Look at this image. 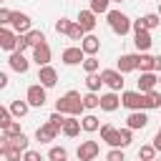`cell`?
Segmentation results:
<instances>
[{"mask_svg":"<svg viewBox=\"0 0 161 161\" xmlns=\"http://www.w3.org/2000/svg\"><path fill=\"white\" fill-rule=\"evenodd\" d=\"M55 111H60V113H65V116H80V113L86 111L83 96H80L78 91H68L63 98L55 101Z\"/></svg>","mask_w":161,"mask_h":161,"instance_id":"1","label":"cell"},{"mask_svg":"<svg viewBox=\"0 0 161 161\" xmlns=\"http://www.w3.org/2000/svg\"><path fill=\"white\" fill-rule=\"evenodd\" d=\"M106 18H108V28H111L116 35H126V33L133 30V20H131L126 13H121V10H108Z\"/></svg>","mask_w":161,"mask_h":161,"instance_id":"2","label":"cell"},{"mask_svg":"<svg viewBox=\"0 0 161 161\" xmlns=\"http://www.w3.org/2000/svg\"><path fill=\"white\" fill-rule=\"evenodd\" d=\"M121 106H126L128 111H146V93L136 91H123L121 93Z\"/></svg>","mask_w":161,"mask_h":161,"instance_id":"3","label":"cell"},{"mask_svg":"<svg viewBox=\"0 0 161 161\" xmlns=\"http://www.w3.org/2000/svg\"><path fill=\"white\" fill-rule=\"evenodd\" d=\"M25 101H28V103H30L33 108H43V106H45V101H48L45 86H43V83H33V86H28Z\"/></svg>","mask_w":161,"mask_h":161,"instance_id":"4","label":"cell"},{"mask_svg":"<svg viewBox=\"0 0 161 161\" xmlns=\"http://www.w3.org/2000/svg\"><path fill=\"white\" fill-rule=\"evenodd\" d=\"M98 153H101V146H98V141H80V146L75 148V156H78V161H93Z\"/></svg>","mask_w":161,"mask_h":161,"instance_id":"5","label":"cell"},{"mask_svg":"<svg viewBox=\"0 0 161 161\" xmlns=\"http://www.w3.org/2000/svg\"><path fill=\"white\" fill-rule=\"evenodd\" d=\"M60 60H63L65 65H83V60H86V50H83L80 45H70V48L63 50Z\"/></svg>","mask_w":161,"mask_h":161,"instance_id":"6","label":"cell"},{"mask_svg":"<svg viewBox=\"0 0 161 161\" xmlns=\"http://www.w3.org/2000/svg\"><path fill=\"white\" fill-rule=\"evenodd\" d=\"M101 78H103V83H106L111 91H121V88H123V73H121L118 68H106V70H101Z\"/></svg>","mask_w":161,"mask_h":161,"instance_id":"7","label":"cell"},{"mask_svg":"<svg viewBox=\"0 0 161 161\" xmlns=\"http://www.w3.org/2000/svg\"><path fill=\"white\" fill-rule=\"evenodd\" d=\"M98 131H101V138H103L111 148H121V128H116V126H111V123H103Z\"/></svg>","mask_w":161,"mask_h":161,"instance_id":"8","label":"cell"},{"mask_svg":"<svg viewBox=\"0 0 161 161\" xmlns=\"http://www.w3.org/2000/svg\"><path fill=\"white\" fill-rule=\"evenodd\" d=\"M18 35L20 33H15V30H10V28H0V48L3 50H8V53H13V50H18Z\"/></svg>","mask_w":161,"mask_h":161,"instance_id":"9","label":"cell"},{"mask_svg":"<svg viewBox=\"0 0 161 161\" xmlns=\"http://www.w3.org/2000/svg\"><path fill=\"white\" fill-rule=\"evenodd\" d=\"M58 133H60V128H58V126H53L50 121L35 128V138H38L40 143H50V141H55V138H58Z\"/></svg>","mask_w":161,"mask_h":161,"instance_id":"10","label":"cell"},{"mask_svg":"<svg viewBox=\"0 0 161 161\" xmlns=\"http://www.w3.org/2000/svg\"><path fill=\"white\" fill-rule=\"evenodd\" d=\"M10 25H13V30H15V33L25 35V33L30 30V15H28V13H20V10H15V13H13V20H10Z\"/></svg>","mask_w":161,"mask_h":161,"instance_id":"11","label":"cell"},{"mask_svg":"<svg viewBox=\"0 0 161 161\" xmlns=\"http://www.w3.org/2000/svg\"><path fill=\"white\" fill-rule=\"evenodd\" d=\"M151 43H153V38H151V30H136L133 33V45H136V50L138 53H148V48H151Z\"/></svg>","mask_w":161,"mask_h":161,"instance_id":"12","label":"cell"},{"mask_svg":"<svg viewBox=\"0 0 161 161\" xmlns=\"http://www.w3.org/2000/svg\"><path fill=\"white\" fill-rule=\"evenodd\" d=\"M8 65L15 70V73H28V68H30V60L20 53V50H13L10 53V58H8Z\"/></svg>","mask_w":161,"mask_h":161,"instance_id":"13","label":"cell"},{"mask_svg":"<svg viewBox=\"0 0 161 161\" xmlns=\"http://www.w3.org/2000/svg\"><path fill=\"white\" fill-rule=\"evenodd\" d=\"M121 73H131V70H138V53H123L118 58V65H116Z\"/></svg>","mask_w":161,"mask_h":161,"instance_id":"14","label":"cell"},{"mask_svg":"<svg viewBox=\"0 0 161 161\" xmlns=\"http://www.w3.org/2000/svg\"><path fill=\"white\" fill-rule=\"evenodd\" d=\"M38 80H40L45 88H53V86L58 83V70H55L53 65H40V70H38Z\"/></svg>","mask_w":161,"mask_h":161,"instance_id":"15","label":"cell"},{"mask_svg":"<svg viewBox=\"0 0 161 161\" xmlns=\"http://www.w3.org/2000/svg\"><path fill=\"white\" fill-rule=\"evenodd\" d=\"M156 83H158V75H156V70L141 73V75H138V80H136V86H138V91H141V93H148V91H153V88H156Z\"/></svg>","mask_w":161,"mask_h":161,"instance_id":"16","label":"cell"},{"mask_svg":"<svg viewBox=\"0 0 161 161\" xmlns=\"http://www.w3.org/2000/svg\"><path fill=\"white\" fill-rule=\"evenodd\" d=\"M126 126H128L131 131L146 128V126H148V116H146V111H131L128 118H126Z\"/></svg>","mask_w":161,"mask_h":161,"instance_id":"17","label":"cell"},{"mask_svg":"<svg viewBox=\"0 0 161 161\" xmlns=\"http://www.w3.org/2000/svg\"><path fill=\"white\" fill-rule=\"evenodd\" d=\"M118 106H121V96H118V91H108V93H103V96H101V111L113 113Z\"/></svg>","mask_w":161,"mask_h":161,"instance_id":"18","label":"cell"},{"mask_svg":"<svg viewBox=\"0 0 161 161\" xmlns=\"http://www.w3.org/2000/svg\"><path fill=\"white\" fill-rule=\"evenodd\" d=\"M50 55H53V53H50V45H48V43H40V45L33 48V60L38 63V68H40V65H48V63H50Z\"/></svg>","mask_w":161,"mask_h":161,"instance_id":"19","label":"cell"},{"mask_svg":"<svg viewBox=\"0 0 161 161\" xmlns=\"http://www.w3.org/2000/svg\"><path fill=\"white\" fill-rule=\"evenodd\" d=\"M78 23L83 25V30H86V33H91V30H93V28L98 25V20H96V13H93L91 8H88V10H80V13H78Z\"/></svg>","mask_w":161,"mask_h":161,"instance_id":"20","label":"cell"},{"mask_svg":"<svg viewBox=\"0 0 161 161\" xmlns=\"http://www.w3.org/2000/svg\"><path fill=\"white\" fill-rule=\"evenodd\" d=\"M80 131H83V123L78 121V116H68V118H65V126H63V133H65L68 138H75Z\"/></svg>","mask_w":161,"mask_h":161,"instance_id":"21","label":"cell"},{"mask_svg":"<svg viewBox=\"0 0 161 161\" xmlns=\"http://www.w3.org/2000/svg\"><path fill=\"white\" fill-rule=\"evenodd\" d=\"M80 48L86 50V55H96L98 50H101V38H96V35H86L83 40H80Z\"/></svg>","mask_w":161,"mask_h":161,"instance_id":"22","label":"cell"},{"mask_svg":"<svg viewBox=\"0 0 161 161\" xmlns=\"http://www.w3.org/2000/svg\"><path fill=\"white\" fill-rule=\"evenodd\" d=\"M138 70H141V73L156 70V58L148 55V53H138Z\"/></svg>","mask_w":161,"mask_h":161,"instance_id":"23","label":"cell"},{"mask_svg":"<svg viewBox=\"0 0 161 161\" xmlns=\"http://www.w3.org/2000/svg\"><path fill=\"white\" fill-rule=\"evenodd\" d=\"M8 108L13 111V116H15V118H23V116L30 111V103H28V101H13Z\"/></svg>","mask_w":161,"mask_h":161,"instance_id":"24","label":"cell"},{"mask_svg":"<svg viewBox=\"0 0 161 161\" xmlns=\"http://www.w3.org/2000/svg\"><path fill=\"white\" fill-rule=\"evenodd\" d=\"M80 123H83V131H86V133H93V131H98V128H101V121H98L93 113L83 116V118H80Z\"/></svg>","mask_w":161,"mask_h":161,"instance_id":"25","label":"cell"},{"mask_svg":"<svg viewBox=\"0 0 161 161\" xmlns=\"http://www.w3.org/2000/svg\"><path fill=\"white\" fill-rule=\"evenodd\" d=\"M101 86H106L103 83V78H101V73H88V78H86V88L88 91H93V93H98V88Z\"/></svg>","mask_w":161,"mask_h":161,"instance_id":"26","label":"cell"},{"mask_svg":"<svg viewBox=\"0 0 161 161\" xmlns=\"http://www.w3.org/2000/svg\"><path fill=\"white\" fill-rule=\"evenodd\" d=\"M83 106H86V111L101 108V96H98V93H93V91H88V93L83 96Z\"/></svg>","mask_w":161,"mask_h":161,"instance_id":"27","label":"cell"},{"mask_svg":"<svg viewBox=\"0 0 161 161\" xmlns=\"http://www.w3.org/2000/svg\"><path fill=\"white\" fill-rule=\"evenodd\" d=\"M25 40H28L30 48H35V45L45 43V35H43V30H28V33H25Z\"/></svg>","mask_w":161,"mask_h":161,"instance_id":"28","label":"cell"},{"mask_svg":"<svg viewBox=\"0 0 161 161\" xmlns=\"http://www.w3.org/2000/svg\"><path fill=\"white\" fill-rule=\"evenodd\" d=\"M138 158H141V161H153V158H156V146H153V143L141 146V148H138Z\"/></svg>","mask_w":161,"mask_h":161,"instance_id":"29","label":"cell"},{"mask_svg":"<svg viewBox=\"0 0 161 161\" xmlns=\"http://www.w3.org/2000/svg\"><path fill=\"white\" fill-rule=\"evenodd\" d=\"M70 28H73V20H68V18H58L55 20V33L58 35H68Z\"/></svg>","mask_w":161,"mask_h":161,"instance_id":"30","label":"cell"},{"mask_svg":"<svg viewBox=\"0 0 161 161\" xmlns=\"http://www.w3.org/2000/svg\"><path fill=\"white\" fill-rule=\"evenodd\" d=\"M146 108H161V93L156 88L146 93Z\"/></svg>","mask_w":161,"mask_h":161,"instance_id":"31","label":"cell"},{"mask_svg":"<svg viewBox=\"0 0 161 161\" xmlns=\"http://www.w3.org/2000/svg\"><path fill=\"white\" fill-rule=\"evenodd\" d=\"M143 25H146V30L158 28V25H161V15H158V13H148V15H143Z\"/></svg>","mask_w":161,"mask_h":161,"instance_id":"32","label":"cell"},{"mask_svg":"<svg viewBox=\"0 0 161 161\" xmlns=\"http://www.w3.org/2000/svg\"><path fill=\"white\" fill-rule=\"evenodd\" d=\"M48 158H50V161H63V158H68V151H65L63 146H50Z\"/></svg>","mask_w":161,"mask_h":161,"instance_id":"33","label":"cell"},{"mask_svg":"<svg viewBox=\"0 0 161 161\" xmlns=\"http://www.w3.org/2000/svg\"><path fill=\"white\" fill-rule=\"evenodd\" d=\"M20 153H25L23 148H18V146H10V148H5L3 151V156H5V161H23V156Z\"/></svg>","mask_w":161,"mask_h":161,"instance_id":"34","label":"cell"},{"mask_svg":"<svg viewBox=\"0 0 161 161\" xmlns=\"http://www.w3.org/2000/svg\"><path fill=\"white\" fill-rule=\"evenodd\" d=\"M86 35H88V33H86V30H83V25L75 20V23H73V28H70V33H68V38H70V40H83Z\"/></svg>","mask_w":161,"mask_h":161,"instance_id":"35","label":"cell"},{"mask_svg":"<svg viewBox=\"0 0 161 161\" xmlns=\"http://www.w3.org/2000/svg\"><path fill=\"white\" fill-rule=\"evenodd\" d=\"M98 58L96 55H86V60H83V70L86 73H98Z\"/></svg>","mask_w":161,"mask_h":161,"instance_id":"36","label":"cell"},{"mask_svg":"<svg viewBox=\"0 0 161 161\" xmlns=\"http://www.w3.org/2000/svg\"><path fill=\"white\" fill-rule=\"evenodd\" d=\"M13 123V111L10 108H0V131H5Z\"/></svg>","mask_w":161,"mask_h":161,"instance_id":"37","label":"cell"},{"mask_svg":"<svg viewBox=\"0 0 161 161\" xmlns=\"http://www.w3.org/2000/svg\"><path fill=\"white\" fill-rule=\"evenodd\" d=\"M108 5H111V0H91V10H93L96 15L108 13Z\"/></svg>","mask_w":161,"mask_h":161,"instance_id":"38","label":"cell"},{"mask_svg":"<svg viewBox=\"0 0 161 161\" xmlns=\"http://www.w3.org/2000/svg\"><path fill=\"white\" fill-rule=\"evenodd\" d=\"M65 118H68V116H65V113H60V111H53V113H50V118H48V121H50V123H53V126H58V128H60V131H63V126H65Z\"/></svg>","mask_w":161,"mask_h":161,"instance_id":"39","label":"cell"},{"mask_svg":"<svg viewBox=\"0 0 161 161\" xmlns=\"http://www.w3.org/2000/svg\"><path fill=\"white\" fill-rule=\"evenodd\" d=\"M106 161H126V153H123V148H111V151L106 153Z\"/></svg>","mask_w":161,"mask_h":161,"instance_id":"40","label":"cell"},{"mask_svg":"<svg viewBox=\"0 0 161 161\" xmlns=\"http://www.w3.org/2000/svg\"><path fill=\"white\" fill-rule=\"evenodd\" d=\"M3 133H8L10 138H15V136H20V133H23V128H20V123H18V121H13V123H10Z\"/></svg>","mask_w":161,"mask_h":161,"instance_id":"41","label":"cell"},{"mask_svg":"<svg viewBox=\"0 0 161 161\" xmlns=\"http://www.w3.org/2000/svg\"><path fill=\"white\" fill-rule=\"evenodd\" d=\"M131 141H133V136H131V128H128V126H126V128H121V148H126Z\"/></svg>","mask_w":161,"mask_h":161,"instance_id":"42","label":"cell"},{"mask_svg":"<svg viewBox=\"0 0 161 161\" xmlns=\"http://www.w3.org/2000/svg\"><path fill=\"white\" fill-rule=\"evenodd\" d=\"M10 20H13V10L0 8V25H10Z\"/></svg>","mask_w":161,"mask_h":161,"instance_id":"43","label":"cell"},{"mask_svg":"<svg viewBox=\"0 0 161 161\" xmlns=\"http://www.w3.org/2000/svg\"><path fill=\"white\" fill-rule=\"evenodd\" d=\"M13 146H18V148H23V151H28V136H25V133H20V136H15V138H13Z\"/></svg>","mask_w":161,"mask_h":161,"instance_id":"44","label":"cell"},{"mask_svg":"<svg viewBox=\"0 0 161 161\" xmlns=\"http://www.w3.org/2000/svg\"><path fill=\"white\" fill-rule=\"evenodd\" d=\"M23 161H43V156H40V151H33V148H28V151L23 153Z\"/></svg>","mask_w":161,"mask_h":161,"instance_id":"45","label":"cell"},{"mask_svg":"<svg viewBox=\"0 0 161 161\" xmlns=\"http://www.w3.org/2000/svg\"><path fill=\"white\" fill-rule=\"evenodd\" d=\"M28 48H30V45H28V40H25V35H18V50H20V53H25Z\"/></svg>","mask_w":161,"mask_h":161,"instance_id":"46","label":"cell"},{"mask_svg":"<svg viewBox=\"0 0 161 161\" xmlns=\"http://www.w3.org/2000/svg\"><path fill=\"white\" fill-rule=\"evenodd\" d=\"M153 146H156V151H161V128H158L156 136H153Z\"/></svg>","mask_w":161,"mask_h":161,"instance_id":"47","label":"cell"},{"mask_svg":"<svg viewBox=\"0 0 161 161\" xmlns=\"http://www.w3.org/2000/svg\"><path fill=\"white\" fill-rule=\"evenodd\" d=\"M143 28H146V25H143V18L133 20V33H136V30H143Z\"/></svg>","mask_w":161,"mask_h":161,"instance_id":"48","label":"cell"},{"mask_svg":"<svg viewBox=\"0 0 161 161\" xmlns=\"http://www.w3.org/2000/svg\"><path fill=\"white\" fill-rule=\"evenodd\" d=\"M8 83H10L8 80V73H0V88H8Z\"/></svg>","mask_w":161,"mask_h":161,"instance_id":"49","label":"cell"},{"mask_svg":"<svg viewBox=\"0 0 161 161\" xmlns=\"http://www.w3.org/2000/svg\"><path fill=\"white\" fill-rule=\"evenodd\" d=\"M156 70H161V55L156 58Z\"/></svg>","mask_w":161,"mask_h":161,"instance_id":"50","label":"cell"},{"mask_svg":"<svg viewBox=\"0 0 161 161\" xmlns=\"http://www.w3.org/2000/svg\"><path fill=\"white\" fill-rule=\"evenodd\" d=\"M111 3H123V0H111Z\"/></svg>","mask_w":161,"mask_h":161,"instance_id":"51","label":"cell"},{"mask_svg":"<svg viewBox=\"0 0 161 161\" xmlns=\"http://www.w3.org/2000/svg\"><path fill=\"white\" fill-rule=\"evenodd\" d=\"M158 15H161V8H158Z\"/></svg>","mask_w":161,"mask_h":161,"instance_id":"52","label":"cell"},{"mask_svg":"<svg viewBox=\"0 0 161 161\" xmlns=\"http://www.w3.org/2000/svg\"><path fill=\"white\" fill-rule=\"evenodd\" d=\"M153 161H161V158H153Z\"/></svg>","mask_w":161,"mask_h":161,"instance_id":"53","label":"cell"},{"mask_svg":"<svg viewBox=\"0 0 161 161\" xmlns=\"http://www.w3.org/2000/svg\"><path fill=\"white\" fill-rule=\"evenodd\" d=\"M158 83H161V75H158Z\"/></svg>","mask_w":161,"mask_h":161,"instance_id":"54","label":"cell"},{"mask_svg":"<svg viewBox=\"0 0 161 161\" xmlns=\"http://www.w3.org/2000/svg\"><path fill=\"white\" fill-rule=\"evenodd\" d=\"M63 161H68V158H63Z\"/></svg>","mask_w":161,"mask_h":161,"instance_id":"55","label":"cell"},{"mask_svg":"<svg viewBox=\"0 0 161 161\" xmlns=\"http://www.w3.org/2000/svg\"><path fill=\"white\" fill-rule=\"evenodd\" d=\"M138 161H141V158H138Z\"/></svg>","mask_w":161,"mask_h":161,"instance_id":"56","label":"cell"}]
</instances>
